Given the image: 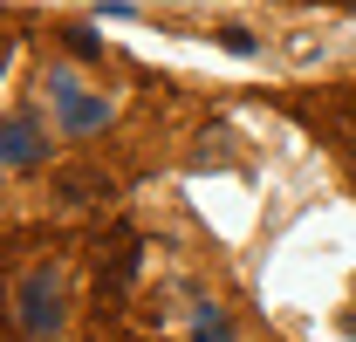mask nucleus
Segmentation results:
<instances>
[{
  "instance_id": "obj_6",
  "label": "nucleus",
  "mask_w": 356,
  "mask_h": 342,
  "mask_svg": "<svg viewBox=\"0 0 356 342\" xmlns=\"http://www.w3.org/2000/svg\"><path fill=\"white\" fill-rule=\"evenodd\" d=\"M226 336H233V329H226V315L206 301V308H199V342H226Z\"/></svg>"
},
{
  "instance_id": "obj_4",
  "label": "nucleus",
  "mask_w": 356,
  "mask_h": 342,
  "mask_svg": "<svg viewBox=\"0 0 356 342\" xmlns=\"http://www.w3.org/2000/svg\"><path fill=\"white\" fill-rule=\"evenodd\" d=\"M55 199H62V206H76V213L110 206V199H117V178H110L103 165H62V171H55Z\"/></svg>"
},
{
  "instance_id": "obj_9",
  "label": "nucleus",
  "mask_w": 356,
  "mask_h": 342,
  "mask_svg": "<svg viewBox=\"0 0 356 342\" xmlns=\"http://www.w3.org/2000/svg\"><path fill=\"white\" fill-rule=\"evenodd\" d=\"M350 7H356V0H350Z\"/></svg>"
},
{
  "instance_id": "obj_2",
  "label": "nucleus",
  "mask_w": 356,
  "mask_h": 342,
  "mask_svg": "<svg viewBox=\"0 0 356 342\" xmlns=\"http://www.w3.org/2000/svg\"><path fill=\"white\" fill-rule=\"evenodd\" d=\"M137 267H144V240H137L131 226H117L110 247H103V267H96V308H103V315H117V301L131 295Z\"/></svg>"
},
{
  "instance_id": "obj_8",
  "label": "nucleus",
  "mask_w": 356,
  "mask_h": 342,
  "mask_svg": "<svg viewBox=\"0 0 356 342\" xmlns=\"http://www.w3.org/2000/svg\"><path fill=\"white\" fill-rule=\"evenodd\" d=\"M220 42L233 48V55H254V35H247V28H220Z\"/></svg>"
},
{
  "instance_id": "obj_5",
  "label": "nucleus",
  "mask_w": 356,
  "mask_h": 342,
  "mask_svg": "<svg viewBox=\"0 0 356 342\" xmlns=\"http://www.w3.org/2000/svg\"><path fill=\"white\" fill-rule=\"evenodd\" d=\"M7 165L14 171L42 165V124H35V110H14V117H7Z\"/></svg>"
},
{
  "instance_id": "obj_7",
  "label": "nucleus",
  "mask_w": 356,
  "mask_h": 342,
  "mask_svg": "<svg viewBox=\"0 0 356 342\" xmlns=\"http://www.w3.org/2000/svg\"><path fill=\"white\" fill-rule=\"evenodd\" d=\"M62 42L76 48V55H83V62H96V55H103V42H96V35H89V28H62Z\"/></svg>"
},
{
  "instance_id": "obj_3",
  "label": "nucleus",
  "mask_w": 356,
  "mask_h": 342,
  "mask_svg": "<svg viewBox=\"0 0 356 342\" xmlns=\"http://www.w3.org/2000/svg\"><path fill=\"white\" fill-rule=\"evenodd\" d=\"M48 96H55V110H62V124L76 130V137H96V130L110 124V103H96L76 76H48Z\"/></svg>"
},
{
  "instance_id": "obj_1",
  "label": "nucleus",
  "mask_w": 356,
  "mask_h": 342,
  "mask_svg": "<svg viewBox=\"0 0 356 342\" xmlns=\"http://www.w3.org/2000/svg\"><path fill=\"white\" fill-rule=\"evenodd\" d=\"M14 329L35 336V342H48L55 329H62V274H55L48 260L14 281Z\"/></svg>"
}]
</instances>
